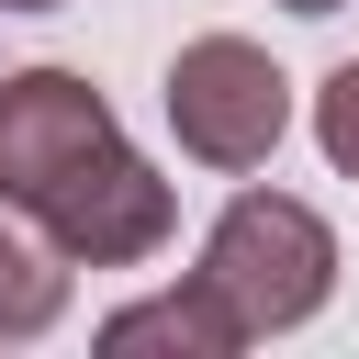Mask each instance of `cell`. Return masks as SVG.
Here are the masks:
<instances>
[{"label": "cell", "instance_id": "52a82bcc", "mask_svg": "<svg viewBox=\"0 0 359 359\" xmlns=\"http://www.w3.org/2000/svg\"><path fill=\"white\" fill-rule=\"evenodd\" d=\"M280 11H303V22H325V11H348V0H280Z\"/></svg>", "mask_w": 359, "mask_h": 359}, {"label": "cell", "instance_id": "7a4b0ae2", "mask_svg": "<svg viewBox=\"0 0 359 359\" xmlns=\"http://www.w3.org/2000/svg\"><path fill=\"white\" fill-rule=\"evenodd\" d=\"M202 280L224 292V314H236L247 337H280V325H303V314L337 292V236H325V213L292 202V191H236L224 224L202 236Z\"/></svg>", "mask_w": 359, "mask_h": 359}, {"label": "cell", "instance_id": "5b68a950", "mask_svg": "<svg viewBox=\"0 0 359 359\" xmlns=\"http://www.w3.org/2000/svg\"><path fill=\"white\" fill-rule=\"evenodd\" d=\"M101 348H180V359H224V348H247V325H236V314H224V292L191 269V292L123 303V314L101 325Z\"/></svg>", "mask_w": 359, "mask_h": 359}, {"label": "cell", "instance_id": "6da1fadb", "mask_svg": "<svg viewBox=\"0 0 359 359\" xmlns=\"http://www.w3.org/2000/svg\"><path fill=\"white\" fill-rule=\"evenodd\" d=\"M0 202H22L79 269H135L180 224V191L112 135V101L67 67L0 79Z\"/></svg>", "mask_w": 359, "mask_h": 359}, {"label": "cell", "instance_id": "3957f363", "mask_svg": "<svg viewBox=\"0 0 359 359\" xmlns=\"http://www.w3.org/2000/svg\"><path fill=\"white\" fill-rule=\"evenodd\" d=\"M168 135L202 168H269V146L292 135V79L269 67V45L202 34L168 56Z\"/></svg>", "mask_w": 359, "mask_h": 359}, {"label": "cell", "instance_id": "277c9868", "mask_svg": "<svg viewBox=\"0 0 359 359\" xmlns=\"http://www.w3.org/2000/svg\"><path fill=\"white\" fill-rule=\"evenodd\" d=\"M67 247L22 213V202H0V337H45L56 314H67Z\"/></svg>", "mask_w": 359, "mask_h": 359}, {"label": "cell", "instance_id": "ba28073f", "mask_svg": "<svg viewBox=\"0 0 359 359\" xmlns=\"http://www.w3.org/2000/svg\"><path fill=\"white\" fill-rule=\"evenodd\" d=\"M0 11H56V0H0Z\"/></svg>", "mask_w": 359, "mask_h": 359}, {"label": "cell", "instance_id": "8992f818", "mask_svg": "<svg viewBox=\"0 0 359 359\" xmlns=\"http://www.w3.org/2000/svg\"><path fill=\"white\" fill-rule=\"evenodd\" d=\"M314 146H325V168H337V180H359V56L314 90Z\"/></svg>", "mask_w": 359, "mask_h": 359}]
</instances>
